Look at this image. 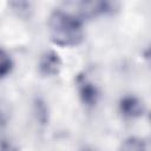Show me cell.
Segmentation results:
<instances>
[{
  "label": "cell",
  "instance_id": "obj_9",
  "mask_svg": "<svg viewBox=\"0 0 151 151\" xmlns=\"http://www.w3.org/2000/svg\"><path fill=\"white\" fill-rule=\"evenodd\" d=\"M0 151H17V149L11 143H7V142L2 140L0 143Z\"/></svg>",
  "mask_w": 151,
  "mask_h": 151
},
{
  "label": "cell",
  "instance_id": "obj_7",
  "mask_svg": "<svg viewBox=\"0 0 151 151\" xmlns=\"http://www.w3.org/2000/svg\"><path fill=\"white\" fill-rule=\"evenodd\" d=\"M12 68H13L12 58L6 51L0 48V78H4L7 74H9Z\"/></svg>",
  "mask_w": 151,
  "mask_h": 151
},
{
  "label": "cell",
  "instance_id": "obj_2",
  "mask_svg": "<svg viewBox=\"0 0 151 151\" xmlns=\"http://www.w3.org/2000/svg\"><path fill=\"white\" fill-rule=\"evenodd\" d=\"M77 87H78V92L79 96L83 100L84 104L92 106L97 103L98 99V90L96 87V85L90 81V79L83 74L78 76L77 78Z\"/></svg>",
  "mask_w": 151,
  "mask_h": 151
},
{
  "label": "cell",
  "instance_id": "obj_8",
  "mask_svg": "<svg viewBox=\"0 0 151 151\" xmlns=\"http://www.w3.org/2000/svg\"><path fill=\"white\" fill-rule=\"evenodd\" d=\"M34 107H35V114H37V119L41 123V124H46L48 118V113H47V107L45 105V103L41 99H35L34 103Z\"/></svg>",
  "mask_w": 151,
  "mask_h": 151
},
{
  "label": "cell",
  "instance_id": "obj_6",
  "mask_svg": "<svg viewBox=\"0 0 151 151\" xmlns=\"http://www.w3.org/2000/svg\"><path fill=\"white\" fill-rule=\"evenodd\" d=\"M120 151H146V143L142 138L130 137L123 142Z\"/></svg>",
  "mask_w": 151,
  "mask_h": 151
},
{
  "label": "cell",
  "instance_id": "obj_5",
  "mask_svg": "<svg viewBox=\"0 0 151 151\" xmlns=\"http://www.w3.org/2000/svg\"><path fill=\"white\" fill-rule=\"evenodd\" d=\"M81 17H96L110 11V4L106 1H81L76 2Z\"/></svg>",
  "mask_w": 151,
  "mask_h": 151
},
{
  "label": "cell",
  "instance_id": "obj_10",
  "mask_svg": "<svg viewBox=\"0 0 151 151\" xmlns=\"http://www.w3.org/2000/svg\"><path fill=\"white\" fill-rule=\"evenodd\" d=\"M0 123H1V116H0Z\"/></svg>",
  "mask_w": 151,
  "mask_h": 151
},
{
  "label": "cell",
  "instance_id": "obj_3",
  "mask_svg": "<svg viewBox=\"0 0 151 151\" xmlns=\"http://www.w3.org/2000/svg\"><path fill=\"white\" fill-rule=\"evenodd\" d=\"M61 67V60L59 55L53 52L48 51L45 52L39 60V71L45 77H53L59 73Z\"/></svg>",
  "mask_w": 151,
  "mask_h": 151
},
{
  "label": "cell",
  "instance_id": "obj_4",
  "mask_svg": "<svg viewBox=\"0 0 151 151\" xmlns=\"http://www.w3.org/2000/svg\"><path fill=\"white\" fill-rule=\"evenodd\" d=\"M119 109L120 112L129 118H137L143 116L145 107L143 101H140L138 98L133 97V96H126L120 100L119 104Z\"/></svg>",
  "mask_w": 151,
  "mask_h": 151
},
{
  "label": "cell",
  "instance_id": "obj_1",
  "mask_svg": "<svg viewBox=\"0 0 151 151\" xmlns=\"http://www.w3.org/2000/svg\"><path fill=\"white\" fill-rule=\"evenodd\" d=\"M51 40L61 47H72L84 40V27L81 20L68 12L57 9L52 12L47 20Z\"/></svg>",
  "mask_w": 151,
  "mask_h": 151
}]
</instances>
